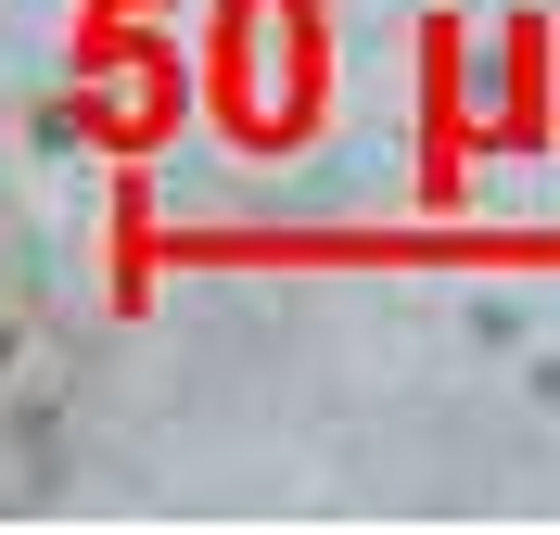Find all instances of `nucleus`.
Instances as JSON below:
<instances>
[{"instance_id": "nucleus-1", "label": "nucleus", "mask_w": 560, "mask_h": 535, "mask_svg": "<svg viewBox=\"0 0 560 535\" xmlns=\"http://www.w3.org/2000/svg\"><path fill=\"white\" fill-rule=\"evenodd\" d=\"M0 357H13V332H0Z\"/></svg>"}]
</instances>
